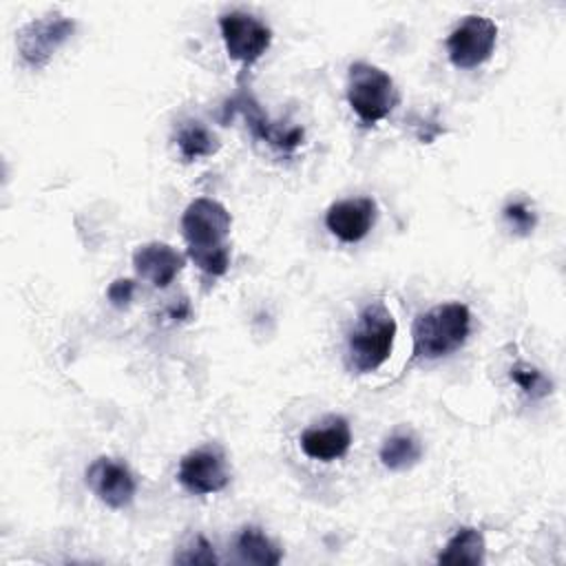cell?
I'll list each match as a JSON object with an SVG mask.
<instances>
[{
	"mask_svg": "<svg viewBox=\"0 0 566 566\" xmlns=\"http://www.w3.org/2000/svg\"><path fill=\"white\" fill-rule=\"evenodd\" d=\"M75 33V20L49 13L22 24L15 33V46L20 57L33 66L42 69L55 55V51L66 44V40Z\"/></svg>",
	"mask_w": 566,
	"mask_h": 566,
	"instance_id": "4",
	"label": "cell"
},
{
	"mask_svg": "<svg viewBox=\"0 0 566 566\" xmlns=\"http://www.w3.org/2000/svg\"><path fill=\"white\" fill-rule=\"evenodd\" d=\"M179 484L195 495L219 493L230 482V471L226 467L223 455L217 449L201 447L186 453L177 469Z\"/></svg>",
	"mask_w": 566,
	"mask_h": 566,
	"instance_id": "9",
	"label": "cell"
},
{
	"mask_svg": "<svg viewBox=\"0 0 566 566\" xmlns=\"http://www.w3.org/2000/svg\"><path fill=\"white\" fill-rule=\"evenodd\" d=\"M471 334V310L460 303H442L418 314L411 338V360H436L458 352Z\"/></svg>",
	"mask_w": 566,
	"mask_h": 566,
	"instance_id": "1",
	"label": "cell"
},
{
	"mask_svg": "<svg viewBox=\"0 0 566 566\" xmlns=\"http://www.w3.org/2000/svg\"><path fill=\"white\" fill-rule=\"evenodd\" d=\"M396 318L382 301L365 305L347 338V363L356 374L378 369L391 354L396 340Z\"/></svg>",
	"mask_w": 566,
	"mask_h": 566,
	"instance_id": "2",
	"label": "cell"
},
{
	"mask_svg": "<svg viewBox=\"0 0 566 566\" xmlns=\"http://www.w3.org/2000/svg\"><path fill=\"white\" fill-rule=\"evenodd\" d=\"M232 217L223 203L210 197H199L188 203L181 217V234L190 250H212L228 245Z\"/></svg>",
	"mask_w": 566,
	"mask_h": 566,
	"instance_id": "5",
	"label": "cell"
},
{
	"mask_svg": "<svg viewBox=\"0 0 566 566\" xmlns=\"http://www.w3.org/2000/svg\"><path fill=\"white\" fill-rule=\"evenodd\" d=\"M511 380L533 400H539L551 394L553 382L533 365L528 363H515L511 367Z\"/></svg>",
	"mask_w": 566,
	"mask_h": 566,
	"instance_id": "18",
	"label": "cell"
},
{
	"mask_svg": "<svg viewBox=\"0 0 566 566\" xmlns=\"http://www.w3.org/2000/svg\"><path fill=\"white\" fill-rule=\"evenodd\" d=\"M219 137L201 122H186L177 130V148L186 161L210 157L219 150Z\"/></svg>",
	"mask_w": 566,
	"mask_h": 566,
	"instance_id": "17",
	"label": "cell"
},
{
	"mask_svg": "<svg viewBox=\"0 0 566 566\" xmlns=\"http://www.w3.org/2000/svg\"><path fill=\"white\" fill-rule=\"evenodd\" d=\"M376 217L378 208L371 197H352L340 199L327 208L325 226L343 243H358L369 234Z\"/></svg>",
	"mask_w": 566,
	"mask_h": 566,
	"instance_id": "11",
	"label": "cell"
},
{
	"mask_svg": "<svg viewBox=\"0 0 566 566\" xmlns=\"http://www.w3.org/2000/svg\"><path fill=\"white\" fill-rule=\"evenodd\" d=\"M219 29L228 55L243 66L254 64L272 44L270 27L243 11L223 13L219 18Z\"/></svg>",
	"mask_w": 566,
	"mask_h": 566,
	"instance_id": "7",
	"label": "cell"
},
{
	"mask_svg": "<svg viewBox=\"0 0 566 566\" xmlns=\"http://www.w3.org/2000/svg\"><path fill=\"white\" fill-rule=\"evenodd\" d=\"M504 221L511 226V230L520 237H528L537 226V212L526 199H513L502 208Z\"/></svg>",
	"mask_w": 566,
	"mask_h": 566,
	"instance_id": "19",
	"label": "cell"
},
{
	"mask_svg": "<svg viewBox=\"0 0 566 566\" xmlns=\"http://www.w3.org/2000/svg\"><path fill=\"white\" fill-rule=\"evenodd\" d=\"M188 256L201 272H206L210 276H221L230 268V248L228 245L212 248V250H190Z\"/></svg>",
	"mask_w": 566,
	"mask_h": 566,
	"instance_id": "20",
	"label": "cell"
},
{
	"mask_svg": "<svg viewBox=\"0 0 566 566\" xmlns=\"http://www.w3.org/2000/svg\"><path fill=\"white\" fill-rule=\"evenodd\" d=\"M352 431L343 416H332L323 427H310L301 433V449L307 458L332 462L349 451Z\"/></svg>",
	"mask_w": 566,
	"mask_h": 566,
	"instance_id": "13",
	"label": "cell"
},
{
	"mask_svg": "<svg viewBox=\"0 0 566 566\" xmlns=\"http://www.w3.org/2000/svg\"><path fill=\"white\" fill-rule=\"evenodd\" d=\"M133 294H135V281L133 279H115L106 290V296H108L111 305L117 307V310L128 307L130 301H133Z\"/></svg>",
	"mask_w": 566,
	"mask_h": 566,
	"instance_id": "22",
	"label": "cell"
},
{
	"mask_svg": "<svg viewBox=\"0 0 566 566\" xmlns=\"http://www.w3.org/2000/svg\"><path fill=\"white\" fill-rule=\"evenodd\" d=\"M484 535L473 526L458 528L438 555V564L447 566H478L484 564Z\"/></svg>",
	"mask_w": 566,
	"mask_h": 566,
	"instance_id": "14",
	"label": "cell"
},
{
	"mask_svg": "<svg viewBox=\"0 0 566 566\" xmlns=\"http://www.w3.org/2000/svg\"><path fill=\"white\" fill-rule=\"evenodd\" d=\"M177 564H219V557L212 548V544L203 535L190 537L188 544L181 546L179 553H175Z\"/></svg>",
	"mask_w": 566,
	"mask_h": 566,
	"instance_id": "21",
	"label": "cell"
},
{
	"mask_svg": "<svg viewBox=\"0 0 566 566\" xmlns=\"http://www.w3.org/2000/svg\"><path fill=\"white\" fill-rule=\"evenodd\" d=\"M84 482L102 504L115 511L128 506L137 493V482L133 471L124 462L108 455L95 458L86 467Z\"/></svg>",
	"mask_w": 566,
	"mask_h": 566,
	"instance_id": "8",
	"label": "cell"
},
{
	"mask_svg": "<svg viewBox=\"0 0 566 566\" xmlns=\"http://www.w3.org/2000/svg\"><path fill=\"white\" fill-rule=\"evenodd\" d=\"M184 265H186V256L177 252L172 245L161 241L144 243L133 252L135 272L155 287L170 285L177 279V274L184 270Z\"/></svg>",
	"mask_w": 566,
	"mask_h": 566,
	"instance_id": "12",
	"label": "cell"
},
{
	"mask_svg": "<svg viewBox=\"0 0 566 566\" xmlns=\"http://www.w3.org/2000/svg\"><path fill=\"white\" fill-rule=\"evenodd\" d=\"M237 555L243 564L276 566L283 559L281 548L256 526H243L234 542Z\"/></svg>",
	"mask_w": 566,
	"mask_h": 566,
	"instance_id": "16",
	"label": "cell"
},
{
	"mask_svg": "<svg viewBox=\"0 0 566 566\" xmlns=\"http://www.w3.org/2000/svg\"><path fill=\"white\" fill-rule=\"evenodd\" d=\"M378 458H380L382 467L389 471H407L420 462L422 444L411 431L398 429L385 438V442L378 451Z\"/></svg>",
	"mask_w": 566,
	"mask_h": 566,
	"instance_id": "15",
	"label": "cell"
},
{
	"mask_svg": "<svg viewBox=\"0 0 566 566\" xmlns=\"http://www.w3.org/2000/svg\"><path fill=\"white\" fill-rule=\"evenodd\" d=\"M497 40V24L484 15H467L447 38V53L455 69H475L484 64Z\"/></svg>",
	"mask_w": 566,
	"mask_h": 566,
	"instance_id": "6",
	"label": "cell"
},
{
	"mask_svg": "<svg viewBox=\"0 0 566 566\" xmlns=\"http://www.w3.org/2000/svg\"><path fill=\"white\" fill-rule=\"evenodd\" d=\"M400 95L394 77L369 62H354L347 71V102L363 124L385 119L398 104Z\"/></svg>",
	"mask_w": 566,
	"mask_h": 566,
	"instance_id": "3",
	"label": "cell"
},
{
	"mask_svg": "<svg viewBox=\"0 0 566 566\" xmlns=\"http://www.w3.org/2000/svg\"><path fill=\"white\" fill-rule=\"evenodd\" d=\"M226 111L232 115V113H239L243 115L248 128L252 130L254 137L268 142L270 146L283 150V153H292L294 148H298L303 144V128L294 126V128H283L279 124H274L259 106V102L250 95V93H239L234 95L228 104H226Z\"/></svg>",
	"mask_w": 566,
	"mask_h": 566,
	"instance_id": "10",
	"label": "cell"
}]
</instances>
